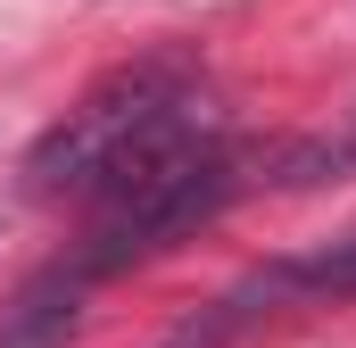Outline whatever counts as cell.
I'll return each mask as SVG.
<instances>
[{
    "instance_id": "277c9868",
    "label": "cell",
    "mask_w": 356,
    "mask_h": 348,
    "mask_svg": "<svg viewBox=\"0 0 356 348\" xmlns=\"http://www.w3.org/2000/svg\"><path fill=\"white\" fill-rule=\"evenodd\" d=\"M356 174V108L332 125V133H315V141H290L282 158H273V182L282 191H307V182H340Z\"/></svg>"
},
{
    "instance_id": "6da1fadb",
    "label": "cell",
    "mask_w": 356,
    "mask_h": 348,
    "mask_svg": "<svg viewBox=\"0 0 356 348\" xmlns=\"http://www.w3.org/2000/svg\"><path fill=\"white\" fill-rule=\"evenodd\" d=\"M224 141V108L207 100L191 58H141L116 67L108 84H91L25 158V182L42 199H116L141 174L175 166L191 150Z\"/></svg>"
},
{
    "instance_id": "3957f363",
    "label": "cell",
    "mask_w": 356,
    "mask_h": 348,
    "mask_svg": "<svg viewBox=\"0 0 356 348\" xmlns=\"http://www.w3.org/2000/svg\"><path fill=\"white\" fill-rule=\"evenodd\" d=\"M83 290H91V274H75V258L50 265V274H33L0 307V348H67L75 324H83Z\"/></svg>"
},
{
    "instance_id": "7a4b0ae2",
    "label": "cell",
    "mask_w": 356,
    "mask_h": 348,
    "mask_svg": "<svg viewBox=\"0 0 356 348\" xmlns=\"http://www.w3.org/2000/svg\"><path fill=\"white\" fill-rule=\"evenodd\" d=\"M241 150L232 141H207V150H191V158H175V166L141 174L133 191H116V199H99L91 207V232L83 249H75V274H124V265L158 258V249H175V241H191L199 224H216L232 199H241Z\"/></svg>"
}]
</instances>
